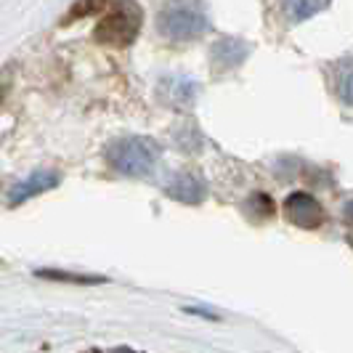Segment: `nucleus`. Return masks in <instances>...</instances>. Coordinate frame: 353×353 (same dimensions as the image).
<instances>
[{"label": "nucleus", "mask_w": 353, "mask_h": 353, "mask_svg": "<svg viewBox=\"0 0 353 353\" xmlns=\"http://www.w3.org/2000/svg\"><path fill=\"white\" fill-rule=\"evenodd\" d=\"M159 146L149 139H120L106 149V162L128 178H146L157 168Z\"/></svg>", "instance_id": "7ed1b4c3"}, {"label": "nucleus", "mask_w": 353, "mask_h": 353, "mask_svg": "<svg viewBox=\"0 0 353 353\" xmlns=\"http://www.w3.org/2000/svg\"><path fill=\"white\" fill-rule=\"evenodd\" d=\"M165 194L178 199V202H183V205H202L205 196H208V186H205V181H199L196 176L181 173V176H176L165 186Z\"/></svg>", "instance_id": "423d86ee"}, {"label": "nucleus", "mask_w": 353, "mask_h": 353, "mask_svg": "<svg viewBox=\"0 0 353 353\" xmlns=\"http://www.w3.org/2000/svg\"><path fill=\"white\" fill-rule=\"evenodd\" d=\"M157 30L168 40H194L210 30L208 11L199 0H168L157 17Z\"/></svg>", "instance_id": "f03ea898"}, {"label": "nucleus", "mask_w": 353, "mask_h": 353, "mask_svg": "<svg viewBox=\"0 0 353 353\" xmlns=\"http://www.w3.org/2000/svg\"><path fill=\"white\" fill-rule=\"evenodd\" d=\"M35 276L40 279H51V282L64 284H80V287H96L104 284V276H93V274H72V271H61V268H35Z\"/></svg>", "instance_id": "6e6552de"}, {"label": "nucleus", "mask_w": 353, "mask_h": 353, "mask_svg": "<svg viewBox=\"0 0 353 353\" xmlns=\"http://www.w3.org/2000/svg\"><path fill=\"white\" fill-rule=\"evenodd\" d=\"M59 181H61V176H59L56 170H37V173H32L30 178L19 181L17 186L8 192V208H19V205H24V202L32 199V196L51 192V189L59 186Z\"/></svg>", "instance_id": "39448f33"}, {"label": "nucleus", "mask_w": 353, "mask_h": 353, "mask_svg": "<svg viewBox=\"0 0 353 353\" xmlns=\"http://www.w3.org/2000/svg\"><path fill=\"white\" fill-rule=\"evenodd\" d=\"M250 53V46L239 37H223L215 43L212 48V64H215V72L221 70H234L239 67Z\"/></svg>", "instance_id": "0eeeda50"}, {"label": "nucleus", "mask_w": 353, "mask_h": 353, "mask_svg": "<svg viewBox=\"0 0 353 353\" xmlns=\"http://www.w3.org/2000/svg\"><path fill=\"white\" fill-rule=\"evenodd\" d=\"M104 6H106V0H77L70 11H67V17H64V21H61V27H67V24L77 21V19L99 17Z\"/></svg>", "instance_id": "9d476101"}, {"label": "nucleus", "mask_w": 353, "mask_h": 353, "mask_svg": "<svg viewBox=\"0 0 353 353\" xmlns=\"http://www.w3.org/2000/svg\"><path fill=\"white\" fill-rule=\"evenodd\" d=\"M340 72H343V74L337 77V85H340V88H335V90L345 104H351V59H348V56L340 61Z\"/></svg>", "instance_id": "9b49d317"}, {"label": "nucleus", "mask_w": 353, "mask_h": 353, "mask_svg": "<svg viewBox=\"0 0 353 353\" xmlns=\"http://www.w3.org/2000/svg\"><path fill=\"white\" fill-rule=\"evenodd\" d=\"M284 215L292 226L305 231H314L324 223V208L319 205V199L305 192H292L284 199Z\"/></svg>", "instance_id": "20e7f679"}, {"label": "nucleus", "mask_w": 353, "mask_h": 353, "mask_svg": "<svg viewBox=\"0 0 353 353\" xmlns=\"http://www.w3.org/2000/svg\"><path fill=\"white\" fill-rule=\"evenodd\" d=\"M141 6L133 0H117L114 6H109L104 17L99 19V24L93 30V40L99 46H109V48H128L136 43V37L141 32Z\"/></svg>", "instance_id": "f257e3e1"}, {"label": "nucleus", "mask_w": 353, "mask_h": 353, "mask_svg": "<svg viewBox=\"0 0 353 353\" xmlns=\"http://www.w3.org/2000/svg\"><path fill=\"white\" fill-rule=\"evenodd\" d=\"M332 0H282L284 14L290 21H305V19L316 17L324 8H330Z\"/></svg>", "instance_id": "1a4fd4ad"}]
</instances>
